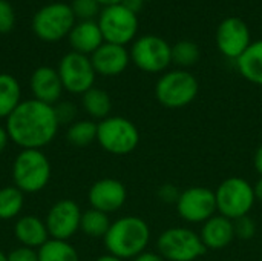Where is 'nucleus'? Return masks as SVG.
<instances>
[{
  "label": "nucleus",
  "instance_id": "obj_1",
  "mask_svg": "<svg viewBox=\"0 0 262 261\" xmlns=\"http://www.w3.org/2000/svg\"><path fill=\"white\" fill-rule=\"evenodd\" d=\"M60 118L52 105L35 98L23 100L6 118L9 140L23 149H41L49 145L58 131Z\"/></svg>",
  "mask_w": 262,
  "mask_h": 261
},
{
  "label": "nucleus",
  "instance_id": "obj_2",
  "mask_svg": "<svg viewBox=\"0 0 262 261\" xmlns=\"http://www.w3.org/2000/svg\"><path fill=\"white\" fill-rule=\"evenodd\" d=\"M103 242L107 254L121 260H134L146 251L150 242V228L143 218L126 215L111 223Z\"/></svg>",
  "mask_w": 262,
  "mask_h": 261
},
{
  "label": "nucleus",
  "instance_id": "obj_3",
  "mask_svg": "<svg viewBox=\"0 0 262 261\" xmlns=\"http://www.w3.org/2000/svg\"><path fill=\"white\" fill-rule=\"evenodd\" d=\"M14 186L23 194L45 189L51 178V163L40 149H21L12 165Z\"/></svg>",
  "mask_w": 262,
  "mask_h": 261
},
{
  "label": "nucleus",
  "instance_id": "obj_4",
  "mask_svg": "<svg viewBox=\"0 0 262 261\" xmlns=\"http://www.w3.org/2000/svg\"><path fill=\"white\" fill-rule=\"evenodd\" d=\"M215 198L216 212L232 222L247 217L256 203L253 185L241 177H229L221 182L215 191Z\"/></svg>",
  "mask_w": 262,
  "mask_h": 261
},
{
  "label": "nucleus",
  "instance_id": "obj_5",
  "mask_svg": "<svg viewBox=\"0 0 262 261\" xmlns=\"http://www.w3.org/2000/svg\"><path fill=\"white\" fill-rule=\"evenodd\" d=\"M200 91L196 77L187 69H173L164 72L155 85V97L160 105L180 109L190 105Z\"/></svg>",
  "mask_w": 262,
  "mask_h": 261
},
{
  "label": "nucleus",
  "instance_id": "obj_6",
  "mask_svg": "<svg viewBox=\"0 0 262 261\" xmlns=\"http://www.w3.org/2000/svg\"><path fill=\"white\" fill-rule=\"evenodd\" d=\"M77 18L69 3L52 2L41 6L32 17V32L43 42L54 43L69 35Z\"/></svg>",
  "mask_w": 262,
  "mask_h": 261
},
{
  "label": "nucleus",
  "instance_id": "obj_7",
  "mask_svg": "<svg viewBox=\"0 0 262 261\" xmlns=\"http://www.w3.org/2000/svg\"><path fill=\"white\" fill-rule=\"evenodd\" d=\"M97 142L109 154L127 155L140 143L138 128L127 118L114 115L97 123Z\"/></svg>",
  "mask_w": 262,
  "mask_h": 261
},
{
  "label": "nucleus",
  "instance_id": "obj_8",
  "mask_svg": "<svg viewBox=\"0 0 262 261\" xmlns=\"http://www.w3.org/2000/svg\"><path fill=\"white\" fill-rule=\"evenodd\" d=\"M158 254L166 261H195L207 251L200 234L189 228H169L157 240Z\"/></svg>",
  "mask_w": 262,
  "mask_h": 261
},
{
  "label": "nucleus",
  "instance_id": "obj_9",
  "mask_svg": "<svg viewBox=\"0 0 262 261\" xmlns=\"http://www.w3.org/2000/svg\"><path fill=\"white\" fill-rule=\"evenodd\" d=\"M130 62L147 74H158L172 63V46L160 35H141L132 42Z\"/></svg>",
  "mask_w": 262,
  "mask_h": 261
},
{
  "label": "nucleus",
  "instance_id": "obj_10",
  "mask_svg": "<svg viewBox=\"0 0 262 261\" xmlns=\"http://www.w3.org/2000/svg\"><path fill=\"white\" fill-rule=\"evenodd\" d=\"M97 23L101 29L104 42L114 45L126 46L134 42L138 32V17L124 5L101 8Z\"/></svg>",
  "mask_w": 262,
  "mask_h": 261
},
{
  "label": "nucleus",
  "instance_id": "obj_11",
  "mask_svg": "<svg viewBox=\"0 0 262 261\" xmlns=\"http://www.w3.org/2000/svg\"><path fill=\"white\" fill-rule=\"evenodd\" d=\"M58 75L66 89L71 94H84L91 88H94L97 72L92 66L91 57L78 52H68L58 62Z\"/></svg>",
  "mask_w": 262,
  "mask_h": 261
},
{
  "label": "nucleus",
  "instance_id": "obj_12",
  "mask_svg": "<svg viewBox=\"0 0 262 261\" xmlns=\"http://www.w3.org/2000/svg\"><path fill=\"white\" fill-rule=\"evenodd\" d=\"M178 215L187 223H206L216 214L215 192L204 186H192L180 194Z\"/></svg>",
  "mask_w": 262,
  "mask_h": 261
},
{
  "label": "nucleus",
  "instance_id": "obj_13",
  "mask_svg": "<svg viewBox=\"0 0 262 261\" xmlns=\"http://www.w3.org/2000/svg\"><path fill=\"white\" fill-rule=\"evenodd\" d=\"M216 46L220 52L232 60H238L246 49L252 45V35L247 23L239 17H227L224 18L215 34Z\"/></svg>",
  "mask_w": 262,
  "mask_h": 261
},
{
  "label": "nucleus",
  "instance_id": "obj_14",
  "mask_svg": "<svg viewBox=\"0 0 262 261\" xmlns=\"http://www.w3.org/2000/svg\"><path fill=\"white\" fill-rule=\"evenodd\" d=\"M81 214L83 212L75 202L68 198L57 202L48 211L45 220L49 237L54 240L68 242L80 229Z\"/></svg>",
  "mask_w": 262,
  "mask_h": 261
},
{
  "label": "nucleus",
  "instance_id": "obj_15",
  "mask_svg": "<svg viewBox=\"0 0 262 261\" xmlns=\"http://www.w3.org/2000/svg\"><path fill=\"white\" fill-rule=\"evenodd\" d=\"M88 198L92 209L109 215L124 206L127 200V191L120 180L101 178L91 186Z\"/></svg>",
  "mask_w": 262,
  "mask_h": 261
},
{
  "label": "nucleus",
  "instance_id": "obj_16",
  "mask_svg": "<svg viewBox=\"0 0 262 261\" xmlns=\"http://www.w3.org/2000/svg\"><path fill=\"white\" fill-rule=\"evenodd\" d=\"M91 62L98 75L115 77V75L123 74L127 69L130 63V54L126 49V46L104 42L91 55Z\"/></svg>",
  "mask_w": 262,
  "mask_h": 261
},
{
  "label": "nucleus",
  "instance_id": "obj_17",
  "mask_svg": "<svg viewBox=\"0 0 262 261\" xmlns=\"http://www.w3.org/2000/svg\"><path fill=\"white\" fill-rule=\"evenodd\" d=\"M29 88L35 100L52 106L60 100L63 92V85L58 71L51 66L37 68L31 75Z\"/></svg>",
  "mask_w": 262,
  "mask_h": 261
},
{
  "label": "nucleus",
  "instance_id": "obj_18",
  "mask_svg": "<svg viewBox=\"0 0 262 261\" xmlns=\"http://www.w3.org/2000/svg\"><path fill=\"white\" fill-rule=\"evenodd\" d=\"M201 242L206 246V249L210 251H221L227 248L233 238H235V226L233 222L223 217V215H213L206 223H203L201 232H200Z\"/></svg>",
  "mask_w": 262,
  "mask_h": 261
},
{
  "label": "nucleus",
  "instance_id": "obj_19",
  "mask_svg": "<svg viewBox=\"0 0 262 261\" xmlns=\"http://www.w3.org/2000/svg\"><path fill=\"white\" fill-rule=\"evenodd\" d=\"M68 40L74 52L89 55V57L104 43V38H103V34L97 20L77 22L72 31L69 32Z\"/></svg>",
  "mask_w": 262,
  "mask_h": 261
},
{
  "label": "nucleus",
  "instance_id": "obj_20",
  "mask_svg": "<svg viewBox=\"0 0 262 261\" xmlns=\"http://www.w3.org/2000/svg\"><path fill=\"white\" fill-rule=\"evenodd\" d=\"M14 235L21 246L31 249H38L49 240L46 223L34 215L18 218L14 226Z\"/></svg>",
  "mask_w": 262,
  "mask_h": 261
},
{
  "label": "nucleus",
  "instance_id": "obj_21",
  "mask_svg": "<svg viewBox=\"0 0 262 261\" xmlns=\"http://www.w3.org/2000/svg\"><path fill=\"white\" fill-rule=\"evenodd\" d=\"M236 68L247 82L262 86V40L252 42L246 52L236 60Z\"/></svg>",
  "mask_w": 262,
  "mask_h": 261
},
{
  "label": "nucleus",
  "instance_id": "obj_22",
  "mask_svg": "<svg viewBox=\"0 0 262 261\" xmlns=\"http://www.w3.org/2000/svg\"><path fill=\"white\" fill-rule=\"evenodd\" d=\"M21 103V88L11 74H0V118H8Z\"/></svg>",
  "mask_w": 262,
  "mask_h": 261
},
{
  "label": "nucleus",
  "instance_id": "obj_23",
  "mask_svg": "<svg viewBox=\"0 0 262 261\" xmlns=\"http://www.w3.org/2000/svg\"><path fill=\"white\" fill-rule=\"evenodd\" d=\"M81 103H83V108L88 112V115H91L92 118H97L100 122L107 118L111 114V109H112V100H111L109 94L95 86L83 94Z\"/></svg>",
  "mask_w": 262,
  "mask_h": 261
},
{
  "label": "nucleus",
  "instance_id": "obj_24",
  "mask_svg": "<svg viewBox=\"0 0 262 261\" xmlns=\"http://www.w3.org/2000/svg\"><path fill=\"white\" fill-rule=\"evenodd\" d=\"M37 254L38 261H80L72 245L54 238H49L41 248H38Z\"/></svg>",
  "mask_w": 262,
  "mask_h": 261
},
{
  "label": "nucleus",
  "instance_id": "obj_25",
  "mask_svg": "<svg viewBox=\"0 0 262 261\" xmlns=\"http://www.w3.org/2000/svg\"><path fill=\"white\" fill-rule=\"evenodd\" d=\"M111 228L109 215L97 209H89L81 214L80 229L91 238H104Z\"/></svg>",
  "mask_w": 262,
  "mask_h": 261
},
{
  "label": "nucleus",
  "instance_id": "obj_26",
  "mask_svg": "<svg viewBox=\"0 0 262 261\" xmlns=\"http://www.w3.org/2000/svg\"><path fill=\"white\" fill-rule=\"evenodd\" d=\"M25 205L23 192L15 186L0 189V220H11L17 217Z\"/></svg>",
  "mask_w": 262,
  "mask_h": 261
},
{
  "label": "nucleus",
  "instance_id": "obj_27",
  "mask_svg": "<svg viewBox=\"0 0 262 261\" xmlns=\"http://www.w3.org/2000/svg\"><path fill=\"white\" fill-rule=\"evenodd\" d=\"M200 57V46L192 40H180L172 46V63H175L180 69L196 65Z\"/></svg>",
  "mask_w": 262,
  "mask_h": 261
},
{
  "label": "nucleus",
  "instance_id": "obj_28",
  "mask_svg": "<svg viewBox=\"0 0 262 261\" xmlns=\"http://www.w3.org/2000/svg\"><path fill=\"white\" fill-rule=\"evenodd\" d=\"M66 138L71 145L84 148L97 140V123L92 120H80L69 126Z\"/></svg>",
  "mask_w": 262,
  "mask_h": 261
},
{
  "label": "nucleus",
  "instance_id": "obj_29",
  "mask_svg": "<svg viewBox=\"0 0 262 261\" xmlns=\"http://www.w3.org/2000/svg\"><path fill=\"white\" fill-rule=\"evenodd\" d=\"M69 5L77 22L95 20L101 12V6L97 3V0H72Z\"/></svg>",
  "mask_w": 262,
  "mask_h": 261
},
{
  "label": "nucleus",
  "instance_id": "obj_30",
  "mask_svg": "<svg viewBox=\"0 0 262 261\" xmlns=\"http://www.w3.org/2000/svg\"><path fill=\"white\" fill-rule=\"evenodd\" d=\"M15 26V11L8 0H0V34H8Z\"/></svg>",
  "mask_w": 262,
  "mask_h": 261
},
{
  "label": "nucleus",
  "instance_id": "obj_31",
  "mask_svg": "<svg viewBox=\"0 0 262 261\" xmlns=\"http://www.w3.org/2000/svg\"><path fill=\"white\" fill-rule=\"evenodd\" d=\"M233 226H235V237H238L241 240H250L256 234V223L249 215L235 220Z\"/></svg>",
  "mask_w": 262,
  "mask_h": 261
},
{
  "label": "nucleus",
  "instance_id": "obj_32",
  "mask_svg": "<svg viewBox=\"0 0 262 261\" xmlns=\"http://www.w3.org/2000/svg\"><path fill=\"white\" fill-rule=\"evenodd\" d=\"M8 261H38V254L35 249L20 246L8 254Z\"/></svg>",
  "mask_w": 262,
  "mask_h": 261
},
{
  "label": "nucleus",
  "instance_id": "obj_33",
  "mask_svg": "<svg viewBox=\"0 0 262 261\" xmlns=\"http://www.w3.org/2000/svg\"><path fill=\"white\" fill-rule=\"evenodd\" d=\"M180 194H181V192L177 189V186H173V185H170V183H166V185H163V186L158 189V198H160L161 202L167 203V205H172V203L177 205V202H178V198H180Z\"/></svg>",
  "mask_w": 262,
  "mask_h": 261
},
{
  "label": "nucleus",
  "instance_id": "obj_34",
  "mask_svg": "<svg viewBox=\"0 0 262 261\" xmlns=\"http://www.w3.org/2000/svg\"><path fill=\"white\" fill-rule=\"evenodd\" d=\"M132 261H166L158 252H149L144 251L143 254H140L138 257H135Z\"/></svg>",
  "mask_w": 262,
  "mask_h": 261
},
{
  "label": "nucleus",
  "instance_id": "obj_35",
  "mask_svg": "<svg viewBox=\"0 0 262 261\" xmlns=\"http://www.w3.org/2000/svg\"><path fill=\"white\" fill-rule=\"evenodd\" d=\"M253 165H255V169L259 174V177H262V145L256 149V152H255Z\"/></svg>",
  "mask_w": 262,
  "mask_h": 261
},
{
  "label": "nucleus",
  "instance_id": "obj_36",
  "mask_svg": "<svg viewBox=\"0 0 262 261\" xmlns=\"http://www.w3.org/2000/svg\"><path fill=\"white\" fill-rule=\"evenodd\" d=\"M143 0H124L123 2V5L126 6V8H129L130 11H134L135 14H138V11L141 9V6H143Z\"/></svg>",
  "mask_w": 262,
  "mask_h": 261
},
{
  "label": "nucleus",
  "instance_id": "obj_37",
  "mask_svg": "<svg viewBox=\"0 0 262 261\" xmlns=\"http://www.w3.org/2000/svg\"><path fill=\"white\" fill-rule=\"evenodd\" d=\"M8 142H9L8 131H6V128H2V126H0V154L5 151V148H6Z\"/></svg>",
  "mask_w": 262,
  "mask_h": 261
},
{
  "label": "nucleus",
  "instance_id": "obj_38",
  "mask_svg": "<svg viewBox=\"0 0 262 261\" xmlns=\"http://www.w3.org/2000/svg\"><path fill=\"white\" fill-rule=\"evenodd\" d=\"M253 194L256 202H262V177H259L258 182L253 185Z\"/></svg>",
  "mask_w": 262,
  "mask_h": 261
},
{
  "label": "nucleus",
  "instance_id": "obj_39",
  "mask_svg": "<svg viewBox=\"0 0 262 261\" xmlns=\"http://www.w3.org/2000/svg\"><path fill=\"white\" fill-rule=\"evenodd\" d=\"M124 0H97V3L101 8H109V6H115V5H123Z\"/></svg>",
  "mask_w": 262,
  "mask_h": 261
},
{
  "label": "nucleus",
  "instance_id": "obj_40",
  "mask_svg": "<svg viewBox=\"0 0 262 261\" xmlns=\"http://www.w3.org/2000/svg\"><path fill=\"white\" fill-rule=\"evenodd\" d=\"M95 261H124V260H121V258H118V257H115V255H112V254H106V255L98 257Z\"/></svg>",
  "mask_w": 262,
  "mask_h": 261
},
{
  "label": "nucleus",
  "instance_id": "obj_41",
  "mask_svg": "<svg viewBox=\"0 0 262 261\" xmlns=\"http://www.w3.org/2000/svg\"><path fill=\"white\" fill-rule=\"evenodd\" d=\"M0 261H8V255L0 251Z\"/></svg>",
  "mask_w": 262,
  "mask_h": 261
},
{
  "label": "nucleus",
  "instance_id": "obj_42",
  "mask_svg": "<svg viewBox=\"0 0 262 261\" xmlns=\"http://www.w3.org/2000/svg\"><path fill=\"white\" fill-rule=\"evenodd\" d=\"M143 2H144V3H146V2H150V0H143Z\"/></svg>",
  "mask_w": 262,
  "mask_h": 261
}]
</instances>
